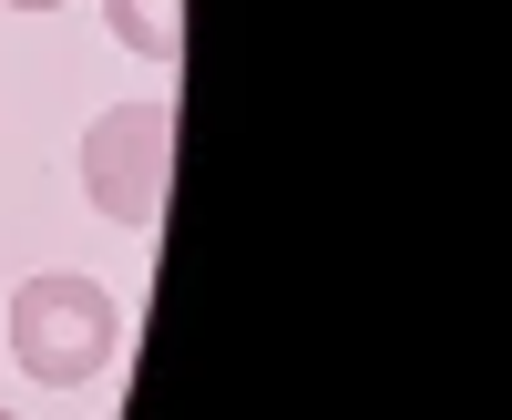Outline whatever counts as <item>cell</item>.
Here are the masks:
<instances>
[{
  "label": "cell",
  "instance_id": "6da1fadb",
  "mask_svg": "<svg viewBox=\"0 0 512 420\" xmlns=\"http://www.w3.org/2000/svg\"><path fill=\"white\" fill-rule=\"evenodd\" d=\"M113 339H123V308H113V287L93 277H21V298H11V359L31 369L41 390H82L93 369H113Z\"/></svg>",
  "mask_w": 512,
  "mask_h": 420
},
{
  "label": "cell",
  "instance_id": "7a4b0ae2",
  "mask_svg": "<svg viewBox=\"0 0 512 420\" xmlns=\"http://www.w3.org/2000/svg\"><path fill=\"white\" fill-rule=\"evenodd\" d=\"M164 185H175V103H113L82 134V195L113 226H154Z\"/></svg>",
  "mask_w": 512,
  "mask_h": 420
},
{
  "label": "cell",
  "instance_id": "3957f363",
  "mask_svg": "<svg viewBox=\"0 0 512 420\" xmlns=\"http://www.w3.org/2000/svg\"><path fill=\"white\" fill-rule=\"evenodd\" d=\"M103 11H113L123 52H144V62H175L185 52V0H103Z\"/></svg>",
  "mask_w": 512,
  "mask_h": 420
},
{
  "label": "cell",
  "instance_id": "277c9868",
  "mask_svg": "<svg viewBox=\"0 0 512 420\" xmlns=\"http://www.w3.org/2000/svg\"><path fill=\"white\" fill-rule=\"evenodd\" d=\"M11 11H52V0H11Z\"/></svg>",
  "mask_w": 512,
  "mask_h": 420
},
{
  "label": "cell",
  "instance_id": "5b68a950",
  "mask_svg": "<svg viewBox=\"0 0 512 420\" xmlns=\"http://www.w3.org/2000/svg\"><path fill=\"white\" fill-rule=\"evenodd\" d=\"M0 420H21V410H0Z\"/></svg>",
  "mask_w": 512,
  "mask_h": 420
}]
</instances>
